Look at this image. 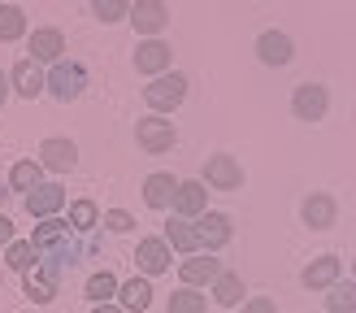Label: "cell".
<instances>
[{
    "label": "cell",
    "mask_w": 356,
    "mask_h": 313,
    "mask_svg": "<svg viewBox=\"0 0 356 313\" xmlns=\"http://www.w3.org/2000/svg\"><path fill=\"white\" fill-rule=\"evenodd\" d=\"M92 313H122V309H118V305H96Z\"/></svg>",
    "instance_id": "obj_37"
},
{
    "label": "cell",
    "mask_w": 356,
    "mask_h": 313,
    "mask_svg": "<svg viewBox=\"0 0 356 313\" xmlns=\"http://www.w3.org/2000/svg\"><path fill=\"white\" fill-rule=\"evenodd\" d=\"M118 296H122V305H118V309L144 313V309L152 305V283H148V278H131V283H122V287H118Z\"/></svg>",
    "instance_id": "obj_23"
},
{
    "label": "cell",
    "mask_w": 356,
    "mask_h": 313,
    "mask_svg": "<svg viewBox=\"0 0 356 313\" xmlns=\"http://www.w3.org/2000/svg\"><path fill=\"white\" fill-rule=\"evenodd\" d=\"M26 296L35 305H48L57 296V266H35L26 270Z\"/></svg>",
    "instance_id": "obj_21"
},
{
    "label": "cell",
    "mask_w": 356,
    "mask_h": 313,
    "mask_svg": "<svg viewBox=\"0 0 356 313\" xmlns=\"http://www.w3.org/2000/svg\"><path fill=\"white\" fill-rule=\"evenodd\" d=\"M127 22L139 35H148V40H161V31L170 26V9H165V0H135Z\"/></svg>",
    "instance_id": "obj_5"
},
{
    "label": "cell",
    "mask_w": 356,
    "mask_h": 313,
    "mask_svg": "<svg viewBox=\"0 0 356 313\" xmlns=\"http://www.w3.org/2000/svg\"><path fill=\"white\" fill-rule=\"evenodd\" d=\"M144 100H148V109L152 113H174L178 104L187 100V79L183 74H161V79H152L148 87H144Z\"/></svg>",
    "instance_id": "obj_2"
},
{
    "label": "cell",
    "mask_w": 356,
    "mask_h": 313,
    "mask_svg": "<svg viewBox=\"0 0 356 313\" xmlns=\"http://www.w3.org/2000/svg\"><path fill=\"white\" fill-rule=\"evenodd\" d=\"M44 170L52 174H65V170H74L79 166V148H74V139H61V135H52L40 144V156H35Z\"/></svg>",
    "instance_id": "obj_7"
},
{
    "label": "cell",
    "mask_w": 356,
    "mask_h": 313,
    "mask_svg": "<svg viewBox=\"0 0 356 313\" xmlns=\"http://www.w3.org/2000/svg\"><path fill=\"white\" fill-rule=\"evenodd\" d=\"M257 57H261L265 65H291V57H296V40H291L287 31H261Z\"/></svg>",
    "instance_id": "obj_11"
},
{
    "label": "cell",
    "mask_w": 356,
    "mask_h": 313,
    "mask_svg": "<svg viewBox=\"0 0 356 313\" xmlns=\"http://www.w3.org/2000/svg\"><path fill=\"white\" fill-rule=\"evenodd\" d=\"M9 83H13V92H17V96H26V100H35L40 92H48L44 70H40V61H31V57H22V61L9 70Z\"/></svg>",
    "instance_id": "obj_14"
},
{
    "label": "cell",
    "mask_w": 356,
    "mask_h": 313,
    "mask_svg": "<svg viewBox=\"0 0 356 313\" xmlns=\"http://www.w3.org/2000/svg\"><path fill=\"white\" fill-rule=\"evenodd\" d=\"M161 239L170 243L174 252H187V257H195V252L204 248V243H200V231H195V222H187V218H170Z\"/></svg>",
    "instance_id": "obj_16"
},
{
    "label": "cell",
    "mask_w": 356,
    "mask_h": 313,
    "mask_svg": "<svg viewBox=\"0 0 356 313\" xmlns=\"http://www.w3.org/2000/svg\"><path fill=\"white\" fill-rule=\"evenodd\" d=\"M135 261H139V270H144V278H152V274H165V270H170L174 252H170L165 239H139Z\"/></svg>",
    "instance_id": "obj_15"
},
{
    "label": "cell",
    "mask_w": 356,
    "mask_h": 313,
    "mask_svg": "<svg viewBox=\"0 0 356 313\" xmlns=\"http://www.w3.org/2000/svg\"><path fill=\"white\" fill-rule=\"evenodd\" d=\"M26 48H31V61H48V65H57V61L65 57V35H61L57 26H40V31H31Z\"/></svg>",
    "instance_id": "obj_10"
},
{
    "label": "cell",
    "mask_w": 356,
    "mask_h": 313,
    "mask_svg": "<svg viewBox=\"0 0 356 313\" xmlns=\"http://www.w3.org/2000/svg\"><path fill=\"white\" fill-rule=\"evenodd\" d=\"M213 300H218V305H239L243 300V278L235 274V270H222L218 274V283H213Z\"/></svg>",
    "instance_id": "obj_26"
},
{
    "label": "cell",
    "mask_w": 356,
    "mask_h": 313,
    "mask_svg": "<svg viewBox=\"0 0 356 313\" xmlns=\"http://www.w3.org/2000/svg\"><path fill=\"white\" fill-rule=\"evenodd\" d=\"M300 214H305V226H313V231H330L339 209H334V196H326V191H313Z\"/></svg>",
    "instance_id": "obj_17"
},
{
    "label": "cell",
    "mask_w": 356,
    "mask_h": 313,
    "mask_svg": "<svg viewBox=\"0 0 356 313\" xmlns=\"http://www.w3.org/2000/svg\"><path fill=\"white\" fill-rule=\"evenodd\" d=\"M170 61H174V48L165 44V40H144L139 44V52H135V70L139 74H170Z\"/></svg>",
    "instance_id": "obj_12"
},
{
    "label": "cell",
    "mask_w": 356,
    "mask_h": 313,
    "mask_svg": "<svg viewBox=\"0 0 356 313\" xmlns=\"http://www.w3.org/2000/svg\"><path fill=\"white\" fill-rule=\"evenodd\" d=\"M135 139H139V148L152 152V156H161L178 144V131H174V122L161 118V113H148V118H139V127H135Z\"/></svg>",
    "instance_id": "obj_3"
},
{
    "label": "cell",
    "mask_w": 356,
    "mask_h": 313,
    "mask_svg": "<svg viewBox=\"0 0 356 313\" xmlns=\"http://www.w3.org/2000/svg\"><path fill=\"white\" fill-rule=\"evenodd\" d=\"M5 100H9V74L0 70V104H5Z\"/></svg>",
    "instance_id": "obj_36"
},
{
    "label": "cell",
    "mask_w": 356,
    "mask_h": 313,
    "mask_svg": "<svg viewBox=\"0 0 356 313\" xmlns=\"http://www.w3.org/2000/svg\"><path fill=\"white\" fill-rule=\"evenodd\" d=\"M96 222H100L96 200H74V204H70V231H92Z\"/></svg>",
    "instance_id": "obj_30"
},
{
    "label": "cell",
    "mask_w": 356,
    "mask_h": 313,
    "mask_svg": "<svg viewBox=\"0 0 356 313\" xmlns=\"http://www.w3.org/2000/svg\"><path fill=\"white\" fill-rule=\"evenodd\" d=\"M178 274H183V287H213L218 274H222V261L213 252H195V257H187L183 266H178Z\"/></svg>",
    "instance_id": "obj_9"
},
{
    "label": "cell",
    "mask_w": 356,
    "mask_h": 313,
    "mask_svg": "<svg viewBox=\"0 0 356 313\" xmlns=\"http://www.w3.org/2000/svg\"><path fill=\"white\" fill-rule=\"evenodd\" d=\"M104 226L118 231V235H127V231H135V218L127 214V209H109V214H104Z\"/></svg>",
    "instance_id": "obj_33"
},
{
    "label": "cell",
    "mask_w": 356,
    "mask_h": 313,
    "mask_svg": "<svg viewBox=\"0 0 356 313\" xmlns=\"http://www.w3.org/2000/svg\"><path fill=\"white\" fill-rule=\"evenodd\" d=\"M118 278L109 274V270H96L92 278H87V283H83V291H87V300H96V305H109L113 300V296H118Z\"/></svg>",
    "instance_id": "obj_25"
},
{
    "label": "cell",
    "mask_w": 356,
    "mask_h": 313,
    "mask_svg": "<svg viewBox=\"0 0 356 313\" xmlns=\"http://www.w3.org/2000/svg\"><path fill=\"white\" fill-rule=\"evenodd\" d=\"M352 270H356V261H352Z\"/></svg>",
    "instance_id": "obj_38"
},
{
    "label": "cell",
    "mask_w": 356,
    "mask_h": 313,
    "mask_svg": "<svg viewBox=\"0 0 356 313\" xmlns=\"http://www.w3.org/2000/svg\"><path fill=\"white\" fill-rule=\"evenodd\" d=\"M300 283H305L309 291H322V287H334V283H339V257H317L313 261V266L305 270V274H300Z\"/></svg>",
    "instance_id": "obj_19"
},
{
    "label": "cell",
    "mask_w": 356,
    "mask_h": 313,
    "mask_svg": "<svg viewBox=\"0 0 356 313\" xmlns=\"http://www.w3.org/2000/svg\"><path fill=\"white\" fill-rule=\"evenodd\" d=\"M174 191H178L174 174H148V179H144V204L148 209H170Z\"/></svg>",
    "instance_id": "obj_22"
},
{
    "label": "cell",
    "mask_w": 356,
    "mask_h": 313,
    "mask_svg": "<svg viewBox=\"0 0 356 313\" xmlns=\"http://www.w3.org/2000/svg\"><path fill=\"white\" fill-rule=\"evenodd\" d=\"M26 35V13L17 5H0V44H13Z\"/></svg>",
    "instance_id": "obj_27"
},
{
    "label": "cell",
    "mask_w": 356,
    "mask_h": 313,
    "mask_svg": "<svg viewBox=\"0 0 356 313\" xmlns=\"http://www.w3.org/2000/svg\"><path fill=\"white\" fill-rule=\"evenodd\" d=\"M195 231H200V243L209 252H218L222 243H230V218L226 214H200L195 218Z\"/></svg>",
    "instance_id": "obj_18"
},
{
    "label": "cell",
    "mask_w": 356,
    "mask_h": 313,
    "mask_svg": "<svg viewBox=\"0 0 356 313\" xmlns=\"http://www.w3.org/2000/svg\"><path fill=\"white\" fill-rule=\"evenodd\" d=\"M200 214H209V187L200 183V179H187V183H178V191H174V218H200Z\"/></svg>",
    "instance_id": "obj_8"
},
{
    "label": "cell",
    "mask_w": 356,
    "mask_h": 313,
    "mask_svg": "<svg viewBox=\"0 0 356 313\" xmlns=\"http://www.w3.org/2000/svg\"><path fill=\"white\" fill-rule=\"evenodd\" d=\"M200 183H209L213 191H239L243 187V166L230 152H213L204 161V179Z\"/></svg>",
    "instance_id": "obj_4"
},
{
    "label": "cell",
    "mask_w": 356,
    "mask_h": 313,
    "mask_svg": "<svg viewBox=\"0 0 356 313\" xmlns=\"http://www.w3.org/2000/svg\"><path fill=\"white\" fill-rule=\"evenodd\" d=\"M0 5H5V0H0Z\"/></svg>",
    "instance_id": "obj_39"
},
{
    "label": "cell",
    "mask_w": 356,
    "mask_h": 313,
    "mask_svg": "<svg viewBox=\"0 0 356 313\" xmlns=\"http://www.w3.org/2000/svg\"><path fill=\"white\" fill-rule=\"evenodd\" d=\"M326 109H330V96H326L322 83H300L296 92H291V113L300 122H322Z\"/></svg>",
    "instance_id": "obj_6"
},
{
    "label": "cell",
    "mask_w": 356,
    "mask_h": 313,
    "mask_svg": "<svg viewBox=\"0 0 356 313\" xmlns=\"http://www.w3.org/2000/svg\"><path fill=\"white\" fill-rule=\"evenodd\" d=\"M35 252H57L61 243H70V222H61V218H44L40 226H35Z\"/></svg>",
    "instance_id": "obj_20"
},
{
    "label": "cell",
    "mask_w": 356,
    "mask_h": 313,
    "mask_svg": "<svg viewBox=\"0 0 356 313\" xmlns=\"http://www.w3.org/2000/svg\"><path fill=\"white\" fill-rule=\"evenodd\" d=\"M92 13L100 22H122V17H131V5L127 0H92Z\"/></svg>",
    "instance_id": "obj_32"
},
{
    "label": "cell",
    "mask_w": 356,
    "mask_h": 313,
    "mask_svg": "<svg viewBox=\"0 0 356 313\" xmlns=\"http://www.w3.org/2000/svg\"><path fill=\"white\" fill-rule=\"evenodd\" d=\"M243 313H278V305L270 300V296H252V300L243 305Z\"/></svg>",
    "instance_id": "obj_34"
},
{
    "label": "cell",
    "mask_w": 356,
    "mask_h": 313,
    "mask_svg": "<svg viewBox=\"0 0 356 313\" xmlns=\"http://www.w3.org/2000/svg\"><path fill=\"white\" fill-rule=\"evenodd\" d=\"M0 243H5V248L13 243V222H9L5 214H0Z\"/></svg>",
    "instance_id": "obj_35"
},
{
    "label": "cell",
    "mask_w": 356,
    "mask_h": 313,
    "mask_svg": "<svg viewBox=\"0 0 356 313\" xmlns=\"http://www.w3.org/2000/svg\"><path fill=\"white\" fill-rule=\"evenodd\" d=\"M5 261H9V270H22V274H26L35 261H40V252H35L31 239H13L9 248H5Z\"/></svg>",
    "instance_id": "obj_28"
},
{
    "label": "cell",
    "mask_w": 356,
    "mask_h": 313,
    "mask_svg": "<svg viewBox=\"0 0 356 313\" xmlns=\"http://www.w3.org/2000/svg\"><path fill=\"white\" fill-rule=\"evenodd\" d=\"M40 183H44V166L35 161V156H22V161L9 170V187L13 191H35Z\"/></svg>",
    "instance_id": "obj_24"
},
{
    "label": "cell",
    "mask_w": 356,
    "mask_h": 313,
    "mask_svg": "<svg viewBox=\"0 0 356 313\" xmlns=\"http://www.w3.org/2000/svg\"><path fill=\"white\" fill-rule=\"evenodd\" d=\"M204 296L195 291V287H178L174 296H170V313H204Z\"/></svg>",
    "instance_id": "obj_31"
},
{
    "label": "cell",
    "mask_w": 356,
    "mask_h": 313,
    "mask_svg": "<svg viewBox=\"0 0 356 313\" xmlns=\"http://www.w3.org/2000/svg\"><path fill=\"white\" fill-rule=\"evenodd\" d=\"M326 313H356V283H334L326 296Z\"/></svg>",
    "instance_id": "obj_29"
},
{
    "label": "cell",
    "mask_w": 356,
    "mask_h": 313,
    "mask_svg": "<svg viewBox=\"0 0 356 313\" xmlns=\"http://www.w3.org/2000/svg\"><path fill=\"white\" fill-rule=\"evenodd\" d=\"M26 209H31V218H57L61 209H65V187L61 183H40L35 191H26Z\"/></svg>",
    "instance_id": "obj_13"
},
{
    "label": "cell",
    "mask_w": 356,
    "mask_h": 313,
    "mask_svg": "<svg viewBox=\"0 0 356 313\" xmlns=\"http://www.w3.org/2000/svg\"><path fill=\"white\" fill-rule=\"evenodd\" d=\"M44 83H48V92L57 96L61 104H70V100H79V96L87 92V65H83V61H65V57H61V61L44 74Z\"/></svg>",
    "instance_id": "obj_1"
}]
</instances>
